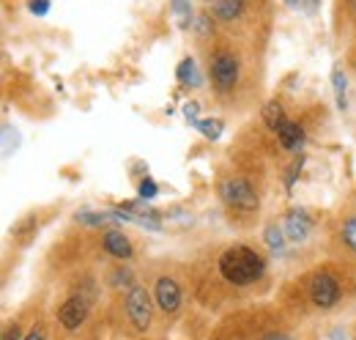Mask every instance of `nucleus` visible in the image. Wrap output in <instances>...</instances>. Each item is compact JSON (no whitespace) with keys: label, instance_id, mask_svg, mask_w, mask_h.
<instances>
[{"label":"nucleus","instance_id":"nucleus-1","mask_svg":"<svg viewBox=\"0 0 356 340\" xmlns=\"http://www.w3.org/2000/svg\"><path fill=\"white\" fill-rule=\"evenodd\" d=\"M266 263L264 258L250 250V247H230L227 253L220 258V272L227 283L233 286H250L264 275Z\"/></svg>","mask_w":356,"mask_h":340},{"label":"nucleus","instance_id":"nucleus-2","mask_svg":"<svg viewBox=\"0 0 356 340\" xmlns=\"http://www.w3.org/2000/svg\"><path fill=\"white\" fill-rule=\"evenodd\" d=\"M220 198H222L225 206L233 209V212L250 214L258 209V195H255V190L250 187V181L241 178V176L225 178L222 184H220Z\"/></svg>","mask_w":356,"mask_h":340},{"label":"nucleus","instance_id":"nucleus-3","mask_svg":"<svg viewBox=\"0 0 356 340\" xmlns=\"http://www.w3.org/2000/svg\"><path fill=\"white\" fill-rule=\"evenodd\" d=\"M127 313L132 318L134 330H140V332L148 330V324H151V302H148L145 288L134 286L132 291H129V297H127Z\"/></svg>","mask_w":356,"mask_h":340},{"label":"nucleus","instance_id":"nucleus-4","mask_svg":"<svg viewBox=\"0 0 356 340\" xmlns=\"http://www.w3.org/2000/svg\"><path fill=\"white\" fill-rule=\"evenodd\" d=\"M211 80H214V85L220 91H230L236 85V80H238V61L233 55H227V52L214 55V61H211Z\"/></svg>","mask_w":356,"mask_h":340},{"label":"nucleus","instance_id":"nucleus-5","mask_svg":"<svg viewBox=\"0 0 356 340\" xmlns=\"http://www.w3.org/2000/svg\"><path fill=\"white\" fill-rule=\"evenodd\" d=\"M310 297L315 307H323V310H326V307L337 304V299H340V286H337V280H334L332 275H318L310 286Z\"/></svg>","mask_w":356,"mask_h":340},{"label":"nucleus","instance_id":"nucleus-6","mask_svg":"<svg viewBox=\"0 0 356 340\" xmlns=\"http://www.w3.org/2000/svg\"><path fill=\"white\" fill-rule=\"evenodd\" d=\"M282 231H285L288 242H293V245H302V242L310 236L312 219L305 212H296V209H293V212L285 214V219H282Z\"/></svg>","mask_w":356,"mask_h":340},{"label":"nucleus","instance_id":"nucleus-7","mask_svg":"<svg viewBox=\"0 0 356 340\" xmlns=\"http://www.w3.org/2000/svg\"><path fill=\"white\" fill-rule=\"evenodd\" d=\"M154 294H156V304H159L165 313H176L178 310V304H181V288L176 286V280L159 277Z\"/></svg>","mask_w":356,"mask_h":340},{"label":"nucleus","instance_id":"nucleus-8","mask_svg":"<svg viewBox=\"0 0 356 340\" xmlns=\"http://www.w3.org/2000/svg\"><path fill=\"white\" fill-rule=\"evenodd\" d=\"M86 316H88V304H86V299H80V297L69 299V302L60 307V313H58V318H60V324H63L66 330H77V327L86 321Z\"/></svg>","mask_w":356,"mask_h":340},{"label":"nucleus","instance_id":"nucleus-9","mask_svg":"<svg viewBox=\"0 0 356 340\" xmlns=\"http://www.w3.org/2000/svg\"><path fill=\"white\" fill-rule=\"evenodd\" d=\"M104 250L110 255H115V258H121V261L132 258V245L121 231H107L104 233Z\"/></svg>","mask_w":356,"mask_h":340},{"label":"nucleus","instance_id":"nucleus-10","mask_svg":"<svg viewBox=\"0 0 356 340\" xmlns=\"http://www.w3.org/2000/svg\"><path fill=\"white\" fill-rule=\"evenodd\" d=\"M277 137H280L282 148H288V151H296V148L302 146V140H305V132H302V127H296V124L285 121L282 127L277 129Z\"/></svg>","mask_w":356,"mask_h":340},{"label":"nucleus","instance_id":"nucleus-11","mask_svg":"<svg viewBox=\"0 0 356 340\" xmlns=\"http://www.w3.org/2000/svg\"><path fill=\"white\" fill-rule=\"evenodd\" d=\"M241 11H244V0H217L214 3V14L222 22H233L236 17H241Z\"/></svg>","mask_w":356,"mask_h":340},{"label":"nucleus","instance_id":"nucleus-12","mask_svg":"<svg viewBox=\"0 0 356 340\" xmlns=\"http://www.w3.org/2000/svg\"><path fill=\"white\" fill-rule=\"evenodd\" d=\"M264 121H266V127L274 129V132L288 121V118H285V110H282V105H280V102H268L266 107H264Z\"/></svg>","mask_w":356,"mask_h":340},{"label":"nucleus","instance_id":"nucleus-13","mask_svg":"<svg viewBox=\"0 0 356 340\" xmlns=\"http://www.w3.org/2000/svg\"><path fill=\"white\" fill-rule=\"evenodd\" d=\"M178 80L184 85H197L200 83V77H197V66H195V61L192 58H184L181 63H178Z\"/></svg>","mask_w":356,"mask_h":340},{"label":"nucleus","instance_id":"nucleus-14","mask_svg":"<svg viewBox=\"0 0 356 340\" xmlns=\"http://www.w3.org/2000/svg\"><path fill=\"white\" fill-rule=\"evenodd\" d=\"M332 85H334V96H337V107L340 110H346V105H348V99H346V85H348V80H346V75H343V69H334L332 72Z\"/></svg>","mask_w":356,"mask_h":340},{"label":"nucleus","instance_id":"nucleus-15","mask_svg":"<svg viewBox=\"0 0 356 340\" xmlns=\"http://www.w3.org/2000/svg\"><path fill=\"white\" fill-rule=\"evenodd\" d=\"M195 129H197L203 137H209V140H217V137L222 134L225 124L220 121V118H203V121H197V124H195Z\"/></svg>","mask_w":356,"mask_h":340},{"label":"nucleus","instance_id":"nucleus-16","mask_svg":"<svg viewBox=\"0 0 356 340\" xmlns=\"http://www.w3.org/2000/svg\"><path fill=\"white\" fill-rule=\"evenodd\" d=\"M264 236H266V245L271 247V250H277V253H282V250H285V239H288V236H285V231H282V228L268 225Z\"/></svg>","mask_w":356,"mask_h":340},{"label":"nucleus","instance_id":"nucleus-17","mask_svg":"<svg viewBox=\"0 0 356 340\" xmlns=\"http://www.w3.org/2000/svg\"><path fill=\"white\" fill-rule=\"evenodd\" d=\"M343 242L356 253V217L346 219V225H343Z\"/></svg>","mask_w":356,"mask_h":340},{"label":"nucleus","instance_id":"nucleus-18","mask_svg":"<svg viewBox=\"0 0 356 340\" xmlns=\"http://www.w3.org/2000/svg\"><path fill=\"white\" fill-rule=\"evenodd\" d=\"M285 3H288L293 11H302V14H315L321 0H285Z\"/></svg>","mask_w":356,"mask_h":340},{"label":"nucleus","instance_id":"nucleus-19","mask_svg":"<svg viewBox=\"0 0 356 340\" xmlns=\"http://www.w3.org/2000/svg\"><path fill=\"white\" fill-rule=\"evenodd\" d=\"M156 192H159V187H156L151 178H143V181H140V198H143V201H154Z\"/></svg>","mask_w":356,"mask_h":340},{"label":"nucleus","instance_id":"nucleus-20","mask_svg":"<svg viewBox=\"0 0 356 340\" xmlns=\"http://www.w3.org/2000/svg\"><path fill=\"white\" fill-rule=\"evenodd\" d=\"M110 214H93V212H77V222H86V225H102L107 222Z\"/></svg>","mask_w":356,"mask_h":340},{"label":"nucleus","instance_id":"nucleus-21","mask_svg":"<svg viewBox=\"0 0 356 340\" xmlns=\"http://www.w3.org/2000/svg\"><path fill=\"white\" fill-rule=\"evenodd\" d=\"M28 8L36 14V17H44L49 11V0H28Z\"/></svg>","mask_w":356,"mask_h":340},{"label":"nucleus","instance_id":"nucleus-22","mask_svg":"<svg viewBox=\"0 0 356 340\" xmlns=\"http://www.w3.org/2000/svg\"><path fill=\"white\" fill-rule=\"evenodd\" d=\"M11 132H14V129L8 127V124L3 127V151H6V154L14 151V148H11ZM14 143H19V134H14Z\"/></svg>","mask_w":356,"mask_h":340},{"label":"nucleus","instance_id":"nucleus-23","mask_svg":"<svg viewBox=\"0 0 356 340\" xmlns=\"http://www.w3.org/2000/svg\"><path fill=\"white\" fill-rule=\"evenodd\" d=\"M197 110H200V107H197L195 102H186V105H184V116H186L189 124H197V121H200V118H197Z\"/></svg>","mask_w":356,"mask_h":340},{"label":"nucleus","instance_id":"nucleus-24","mask_svg":"<svg viewBox=\"0 0 356 340\" xmlns=\"http://www.w3.org/2000/svg\"><path fill=\"white\" fill-rule=\"evenodd\" d=\"M3 340H19V327H8L3 332Z\"/></svg>","mask_w":356,"mask_h":340},{"label":"nucleus","instance_id":"nucleus-25","mask_svg":"<svg viewBox=\"0 0 356 340\" xmlns=\"http://www.w3.org/2000/svg\"><path fill=\"white\" fill-rule=\"evenodd\" d=\"M25 340H44V335H42V332H31Z\"/></svg>","mask_w":356,"mask_h":340},{"label":"nucleus","instance_id":"nucleus-26","mask_svg":"<svg viewBox=\"0 0 356 340\" xmlns=\"http://www.w3.org/2000/svg\"><path fill=\"white\" fill-rule=\"evenodd\" d=\"M332 340H346V332H343V330H337V332L332 335Z\"/></svg>","mask_w":356,"mask_h":340},{"label":"nucleus","instance_id":"nucleus-27","mask_svg":"<svg viewBox=\"0 0 356 340\" xmlns=\"http://www.w3.org/2000/svg\"><path fill=\"white\" fill-rule=\"evenodd\" d=\"M266 340H291V338H285V335H271V338H266Z\"/></svg>","mask_w":356,"mask_h":340}]
</instances>
